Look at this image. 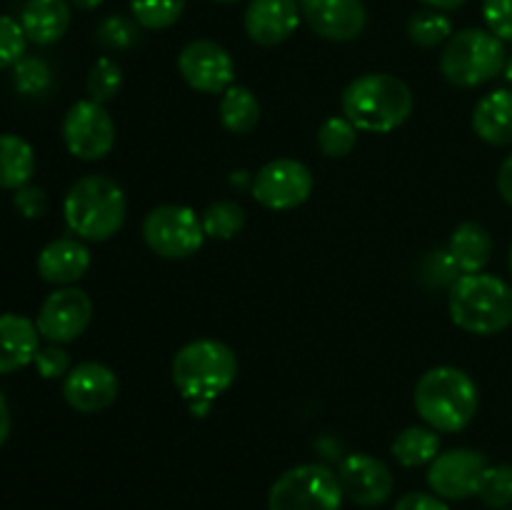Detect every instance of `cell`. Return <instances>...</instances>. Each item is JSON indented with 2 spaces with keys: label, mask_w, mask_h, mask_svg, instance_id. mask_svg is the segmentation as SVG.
Here are the masks:
<instances>
[{
  "label": "cell",
  "mask_w": 512,
  "mask_h": 510,
  "mask_svg": "<svg viewBox=\"0 0 512 510\" xmlns=\"http://www.w3.org/2000/svg\"><path fill=\"white\" fill-rule=\"evenodd\" d=\"M475 380L453 365L430 368L415 385V410L438 433H460L478 415Z\"/></svg>",
  "instance_id": "1"
},
{
  "label": "cell",
  "mask_w": 512,
  "mask_h": 510,
  "mask_svg": "<svg viewBox=\"0 0 512 510\" xmlns=\"http://www.w3.org/2000/svg\"><path fill=\"white\" fill-rule=\"evenodd\" d=\"M343 115L365 133H390L413 113V90L390 73H368L343 90Z\"/></svg>",
  "instance_id": "2"
},
{
  "label": "cell",
  "mask_w": 512,
  "mask_h": 510,
  "mask_svg": "<svg viewBox=\"0 0 512 510\" xmlns=\"http://www.w3.org/2000/svg\"><path fill=\"white\" fill-rule=\"evenodd\" d=\"M63 215L78 238L100 243L123 228L128 203L123 188L108 175H85L65 195Z\"/></svg>",
  "instance_id": "3"
},
{
  "label": "cell",
  "mask_w": 512,
  "mask_h": 510,
  "mask_svg": "<svg viewBox=\"0 0 512 510\" xmlns=\"http://www.w3.org/2000/svg\"><path fill=\"white\" fill-rule=\"evenodd\" d=\"M170 375L188 403L193 400L213 403L238 378V355L220 340H193L175 353Z\"/></svg>",
  "instance_id": "4"
},
{
  "label": "cell",
  "mask_w": 512,
  "mask_h": 510,
  "mask_svg": "<svg viewBox=\"0 0 512 510\" xmlns=\"http://www.w3.org/2000/svg\"><path fill=\"white\" fill-rule=\"evenodd\" d=\"M450 318L473 335L503 333L512 325V288L498 275H463L450 288Z\"/></svg>",
  "instance_id": "5"
},
{
  "label": "cell",
  "mask_w": 512,
  "mask_h": 510,
  "mask_svg": "<svg viewBox=\"0 0 512 510\" xmlns=\"http://www.w3.org/2000/svg\"><path fill=\"white\" fill-rule=\"evenodd\" d=\"M508 63L503 40L490 30L463 28L450 35L440 53V73L458 88H478L500 75Z\"/></svg>",
  "instance_id": "6"
},
{
  "label": "cell",
  "mask_w": 512,
  "mask_h": 510,
  "mask_svg": "<svg viewBox=\"0 0 512 510\" xmlns=\"http://www.w3.org/2000/svg\"><path fill=\"white\" fill-rule=\"evenodd\" d=\"M343 488L338 473L320 463L285 470L268 493V510H340Z\"/></svg>",
  "instance_id": "7"
},
{
  "label": "cell",
  "mask_w": 512,
  "mask_h": 510,
  "mask_svg": "<svg viewBox=\"0 0 512 510\" xmlns=\"http://www.w3.org/2000/svg\"><path fill=\"white\" fill-rule=\"evenodd\" d=\"M143 238L155 255L183 260L203 248V220L188 205H158L143 220Z\"/></svg>",
  "instance_id": "8"
},
{
  "label": "cell",
  "mask_w": 512,
  "mask_h": 510,
  "mask_svg": "<svg viewBox=\"0 0 512 510\" xmlns=\"http://www.w3.org/2000/svg\"><path fill=\"white\" fill-rule=\"evenodd\" d=\"M63 143L78 160H103L115 145V123L105 105L78 100L63 118Z\"/></svg>",
  "instance_id": "9"
},
{
  "label": "cell",
  "mask_w": 512,
  "mask_h": 510,
  "mask_svg": "<svg viewBox=\"0 0 512 510\" xmlns=\"http://www.w3.org/2000/svg\"><path fill=\"white\" fill-rule=\"evenodd\" d=\"M90 320H93V300L85 290L65 285L43 300L35 325H38L40 338L65 345L78 340L88 330Z\"/></svg>",
  "instance_id": "10"
},
{
  "label": "cell",
  "mask_w": 512,
  "mask_h": 510,
  "mask_svg": "<svg viewBox=\"0 0 512 510\" xmlns=\"http://www.w3.org/2000/svg\"><path fill=\"white\" fill-rule=\"evenodd\" d=\"M313 193V173L305 163L293 158H278L258 170L253 195L268 210H293Z\"/></svg>",
  "instance_id": "11"
},
{
  "label": "cell",
  "mask_w": 512,
  "mask_h": 510,
  "mask_svg": "<svg viewBox=\"0 0 512 510\" xmlns=\"http://www.w3.org/2000/svg\"><path fill=\"white\" fill-rule=\"evenodd\" d=\"M178 70L190 88L208 95L225 93L235 78V63L228 50L205 38L193 40L180 50Z\"/></svg>",
  "instance_id": "12"
},
{
  "label": "cell",
  "mask_w": 512,
  "mask_h": 510,
  "mask_svg": "<svg viewBox=\"0 0 512 510\" xmlns=\"http://www.w3.org/2000/svg\"><path fill=\"white\" fill-rule=\"evenodd\" d=\"M488 470L483 453L470 448H455L438 455L430 463L428 485L443 500H465L478 495L480 480Z\"/></svg>",
  "instance_id": "13"
},
{
  "label": "cell",
  "mask_w": 512,
  "mask_h": 510,
  "mask_svg": "<svg viewBox=\"0 0 512 510\" xmlns=\"http://www.w3.org/2000/svg\"><path fill=\"white\" fill-rule=\"evenodd\" d=\"M300 13L308 28L330 43H350L368 25L363 0H300Z\"/></svg>",
  "instance_id": "14"
},
{
  "label": "cell",
  "mask_w": 512,
  "mask_h": 510,
  "mask_svg": "<svg viewBox=\"0 0 512 510\" xmlns=\"http://www.w3.org/2000/svg\"><path fill=\"white\" fill-rule=\"evenodd\" d=\"M338 480L343 493L353 503L363 505V508H375V505L388 503L395 488L393 473H390L388 465L368 453L348 455L340 463Z\"/></svg>",
  "instance_id": "15"
},
{
  "label": "cell",
  "mask_w": 512,
  "mask_h": 510,
  "mask_svg": "<svg viewBox=\"0 0 512 510\" xmlns=\"http://www.w3.org/2000/svg\"><path fill=\"white\" fill-rule=\"evenodd\" d=\"M118 375L103 363H80L65 375L63 398L78 413H100L118 398Z\"/></svg>",
  "instance_id": "16"
},
{
  "label": "cell",
  "mask_w": 512,
  "mask_h": 510,
  "mask_svg": "<svg viewBox=\"0 0 512 510\" xmlns=\"http://www.w3.org/2000/svg\"><path fill=\"white\" fill-rule=\"evenodd\" d=\"M300 18V0H250L243 25L253 43L275 48L298 30Z\"/></svg>",
  "instance_id": "17"
},
{
  "label": "cell",
  "mask_w": 512,
  "mask_h": 510,
  "mask_svg": "<svg viewBox=\"0 0 512 510\" xmlns=\"http://www.w3.org/2000/svg\"><path fill=\"white\" fill-rule=\"evenodd\" d=\"M90 268V250L75 238L50 240L38 255V273L45 283L73 285L75 280L83 278Z\"/></svg>",
  "instance_id": "18"
},
{
  "label": "cell",
  "mask_w": 512,
  "mask_h": 510,
  "mask_svg": "<svg viewBox=\"0 0 512 510\" xmlns=\"http://www.w3.org/2000/svg\"><path fill=\"white\" fill-rule=\"evenodd\" d=\"M40 348L38 325L18 313L0 315V375L33 363Z\"/></svg>",
  "instance_id": "19"
},
{
  "label": "cell",
  "mask_w": 512,
  "mask_h": 510,
  "mask_svg": "<svg viewBox=\"0 0 512 510\" xmlns=\"http://www.w3.org/2000/svg\"><path fill=\"white\" fill-rule=\"evenodd\" d=\"M20 25L30 43H58L70 28V3L68 0H28L20 13Z\"/></svg>",
  "instance_id": "20"
},
{
  "label": "cell",
  "mask_w": 512,
  "mask_h": 510,
  "mask_svg": "<svg viewBox=\"0 0 512 510\" xmlns=\"http://www.w3.org/2000/svg\"><path fill=\"white\" fill-rule=\"evenodd\" d=\"M473 130L488 145H512V90H493L475 105Z\"/></svg>",
  "instance_id": "21"
},
{
  "label": "cell",
  "mask_w": 512,
  "mask_h": 510,
  "mask_svg": "<svg viewBox=\"0 0 512 510\" xmlns=\"http://www.w3.org/2000/svg\"><path fill=\"white\" fill-rule=\"evenodd\" d=\"M448 253L463 275L483 273L485 265L490 263V255H493V238H490L485 225L468 220L453 230Z\"/></svg>",
  "instance_id": "22"
},
{
  "label": "cell",
  "mask_w": 512,
  "mask_h": 510,
  "mask_svg": "<svg viewBox=\"0 0 512 510\" xmlns=\"http://www.w3.org/2000/svg\"><path fill=\"white\" fill-rule=\"evenodd\" d=\"M35 175V150L15 133H0V188L20 190Z\"/></svg>",
  "instance_id": "23"
},
{
  "label": "cell",
  "mask_w": 512,
  "mask_h": 510,
  "mask_svg": "<svg viewBox=\"0 0 512 510\" xmlns=\"http://www.w3.org/2000/svg\"><path fill=\"white\" fill-rule=\"evenodd\" d=\"M220 123L235 135H245L260 123V103L245 85H230L220 98Z\"/></svg>",
  "instance_id": "24"
},
{
  "label": "cell",
  "mask_w": 512,
  "mask_h": 510,
  "mask_svg": "<svg viewBox=\"0 0 512 510\" xmlns=\"http://www.w3.org/2000/svg\"><path fill=\"white\" fill-rule=\"evenodd\" d=\"M393 455L405 468H420V465L433 463L440 455L438 430L410 425L393 440Z\"/></svg>",
  "instance_id": "25"
},
{
  "label": "cell",
  "mask_w": 512,
  "mask_h": 510,
  "mask_svg": "<svg viewBox=\"0 0 512 510\" xmlns=\"http://www.w3.org/2000/svg\"><path fill=\"white\" fill-rule=\"evenodd\" d=\"M453 35V20L443 10L425 8L410 15L408 20V38L418 48H438L445 45Z\"/></svg>",
  "instance_id": "26"
},
{
  "label": "cell",
  "mask_w": 512,
  "mask_h": 510,
  "mask_svg": "<svg viewBox=\"0 0 512 510\" xmlns=\"http://www.w3.org/2000/svg\"><path fill=\"white\" fill-rule=\"evenodd\" d=\"M188 0H130L133 20L145 30H168L183 15Z\"/></svg>",
  "instance_id": "27"
},
{
  "label": "cell",
  "mask_w": 512,
  "mask_h": 510,
  "mask_svg": "<svg viewBox=\"0 0 512 510\" xmlns=\"http://www.w3.org/2000/svg\"><path fill=\"white\" fill-rule=\"evenodd\" d=\"M203 230L208 238L230 240L245 228V210L235 200H218L203 213Z\"/></svg>",
  "instance_id": "28"
},
{
  "label": "cell",
  "mask_w": 512,
  "mask_h": 510,
  "mask_svg": "<svg viewBox=\"0 0 512 510\" xmlns=\"http://www.w3.org/2000/svg\"><path fill=\"white\" fill-rule=\"evenodd\" d=\"M358 145V128L345 115L328 118L318 128V148L328 158H345Z\"/></svg>",
  "instance_id": "29"
},
{
  "label": "cell",
  "mask_w": 512,
  "mask_h": 510,
  "mask_svg": "<svg viewBox=\"0 0 512 510\" xmlns=\"http://www.w3.org/2000/svg\"><path fill=\"white\" fill-rule=\"evenodd\" d=\"M88 95L95 103L105 105L123 88V70L113 58H98L88 73Z\"/></svg>",
  "instance_id": "30"
},
{
  "label": "cell",
  "mask_w": 512,
  "mask_h": 510,
  "mask_svg": "<svg viewBox=\"0 0 512 510\" xmlns=\"http://www.w3.org/2000/svg\"><path fill=\"white\" fill-rule=\"evenodd\" d=\"M478 498L488 508L505 510L512 505V465H488L480 480Z\"/></svg>",
  "instance_id": "31"
},
{
  "label": "cell",
  "mask_w": 512,
  "mask_h": 510,
  "mask_svg": "<svg viewBox=\"0 0 512 510\" xmlns=\"http://www.w3.org/2000/svg\"><path fill=\"white\" fill-rule=\"evenodd\" d=\"M95 38H98V43L108 50H128L138 43V23L125 18V15H108V18L98 25Z\"/></svg>",
  "instance_id": "32"
},
{
  "label": "cell",
  "mask_w": 512,
  "mask_h": 510,
  "mask_svg": "<svg viewBox=\"0 0 512 510\" xmlns=\"http://www.w3.org/2000/svg\"><path fill=\"white\" fill-rule=\"evenodd\" d=\"M13 80L15 88L23 95H38L43 93L50 85V68L45 60L40 58H28L25 55L23 60L13 65Z\"/></svg>",
  "instance_id": "33"
},
{
  "label": "cell",
  "mask_w": 512,
  "mask_h": 510,
  "mask_svg": "<svg viewBox=\"0 0 512 510\" xmlns=\"http://www.w3.org/2000/svg\"><path fill=\"white\" fill-rule=\"evenodd\" d=\"M25 45H28V38L20 20L0 15V70L13 68L18 60H23Z\"/></svg>",
  "instance_id": "34"
},
{
  "label": "cell",
  "mask_w": 512,
  "mask_h": 510,
  "mask_svg": "<svg viewBox=\"0 0 512 510\" xmlns=\"http://www.w3.org/2000/svg\"><path fill=\"white\" fill-rule=\"evenodd\" d=\"M420 278L428 285H438V288L450 285V288H453V285L463 278V273H460V268L455 265V260L450 258L448 250H433V253L423 260V275H420Z\"/></svg>",
  "instance_id": "35"
},
{
  "label": "cell",
  "mask_w": 512,
  "mask_h": 510,
  "mask_svg": "<svg viewBox=\"0 0 512 510\" xmlns=\"http://www.w3.org/2000/svg\"><path fill=\"white\" fill-rule=\"evenodd\" d=\"M35 370L43 375L45 380H55V378H63V375L70 373V355L68 350L60 348L58 343H50L38 348L33 358Z\"/></svg>",
  "instance_id": "36"
},
{
  "label": "cell",
  "mask_w": 512,
  "mask_h": 510,
  "mask_svg": "<svg viewBox=\"0 0 512 510\" xmlns=\"http://www.w3.org/2000/svg\"><path fill=\"white\" fill-rule=\"evenodd\" d=\"M483 20L495 38L512 43V0H483Z\"/></svg>",
  "instance_id": "37"
},
{
  "label": "cell",
  "mask_w": 512,
  "mask_h": 510,
  "mask_svg": "<svg viewBox=\"0 0 512 510\" xmlns=\"http://www.w3.org/2000/svg\"><path fill=\"white\" fill-rule=\"evenodd\" d=\"M13 205L23 218L35 220L48 208V198H45V190L38 188V185H25V188L15 190Z\"/></svg>",
  "instance_id": "38"
},
{
  "label": "cell",
  "mask_w": 512,
  "mask_h": 510,
  "mask_svg": "<svg viewBox=\"0 0 512 510\" xmlns=\"http://www.w3.org/2000/svg\"><path fill=\"white\" fill-rule=\"evenodd\" d=\"M393 510H450L443 498L430 493H408L395 503Z\"/></svg>",
  "instance_id": "39"
},
{
  "label": "cell",
  "mask_w": 512,
  "mask_h": 510,
  "mask_svg": "<svg viewBox=\"0 0 512 510\" xmlns=\"http://www.w3.org/2000/svg\"><path fill=\"white\" fill-rule=\"evenodd\" d=\"M498 190L505 203L512 205V153L503 160V165L498 170Z\"/></svg>",
  "instance_id": "40"
},
{
  "label": "cell",
  "mask_w": 512,
  "mask_h": 510,
  "mask_svg": "<svg viewBox=\"0 0 512 510\" xmlns=\"http://www.w3.org/2000/svg\"><path fill=\"white\" fill-rule=\"evenodd\" d=\"M10 425H13L10 423V405H8V400H5L3 390H0V448L8 443Z\"/></svg>",
  "instance_id": "41"
},
{
  "label": "cell",
  "mask_w": 512,
  "mask_h": 510,
  "mask_svg": "<svg viewBox=\"0 0 512 510\" xmlns=\"http://www.w3.org/2000/svg\"><path fill=\"white\" fill-rule=\"evenodd\" d=\"M420 3H425L428 8H433V10H443V13H448V10L463 8L465 0H420Z\"/></svg>",
  "instance_id": "42"
},
{
  "label": "cell",
  "mask_w": 512,
  "mask_h": 510,
  "mask_svg": "<svg viewBox=\"0 0 512 510\" xmlns=\"http://www.w3.org/2000/svg\"><path fill=\"white\" fill-rule=\"evenodd\" d=\"M103 0H70V5H75L78 10H95Z\"/></svg>",
  "instance_id": "43"
},
{
  "label": "cell",
  "mask_w": 512,
  "mask_h": 510,
  "mask_svg": "<svg viewBox=\"0 0 512 510\" xmlns=\"http://www.w3.org/2000/svg\"><path fill=\"white\" fill-rule=\"evenodd\" d=\"M503 73H505V80H508V83L512 85V55L508 58V63H505V70H503Z\"/></svg>",
  "instance_id": "44"
},
{
  "label": "cell",
  "mask_w": 512,
  "mask_h": 510,
  "mask_svg": "<svg viewBox=\"0 0 512 510\" xmlns=\"http://www.w3.org/2000/svg\"><path fill=\"white\" fill-rule=\"evenodd\" d=\"M213 3H220V5H233V3H240V0H213Z\"/></svg>",
  "instance_id": "45"
},
{
  "label": "cell",
  "mask_w": 512,
  "mask_h": 510,
  "mask_svg": "<svg viewBox=\"0 0 512 510\" xmlns=\"http://www.w3.org/2000/svg\"><path fill=\"white\" fill-rule=\"evenodd\" d=\"M508 260H510V273H512V243H510V255H508Z\"/></svg>",
  "instance_id": "46"
},
{
  "label": "cell",
  "mask_w": 512,
  "mask_h": 510,
  "mask_svg": "<svg viewBox=\"0 0 512 510\" xmlns=\"http://www.w3.org/2000/svg\"><path fill=\"white\" fill-rule=\"evenodd\" d=\"M505 510H512V508H505Z\"/></svg>",
  "instance_id": "47"
}]
</instances>
